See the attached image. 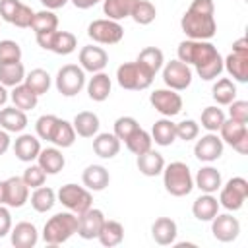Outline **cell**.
<instances>
[{"instance_id":"cell-1","label":"cell","mask_w":248,"mask_h":248,"mask_svg":"<svg viewBox=\"0 0 248 248\" xmlns=\"http://www.w3.org/2000/svg\"><path fill=\"white\" fill-rule=\"evenodd\" d=\"M176 54H178L180 62H184L188 66L192 64L196 68V74L203 81H211V79L219 78L223 72V58H221L219 50L215 48V45H211L209 41L186 39L178 45Z\"/></svg>"},{"instance_id":"cell-2","label":"cell","mask_w":248,"mask_h":248,"mask_svg":"<svg viewBox=\"0 0 248 248\" xmlns=\"http://www.w3.org/2000/svg\"><path fill=\"white\" fill-rule=\"evenodd\" d=\"M215 4L213 0H192L188 10L180 19V27L188 39L209 41L217 33V21L213 17Z\"/></svg>"},{"instance_id":"cell-3","label":"cell","mask_w":248,"mask_h":248,"mask_svg":"<svg viewBox=\"0 0 248 248\" xmlns=\"http://www.w3.org/2000/svg\"><path fill=\"white\" fill-rule=\"evenodd\" d=\"M78 232V215L72 211H60L52 215L43 227V240L50 246L64 244Z\"/></svg>"},{"instance_id":"cell-4","label":"cell","mask_w":248,"mask_h":248,"mask_svg":"<svg viewBox=\"0 0 248 248\" xmlns=\"http://www.w3.org/2000/svg\"><path fill=\"white\" fill-rule=\"evenodd\" d=\"M163 186L174 198H184L194 190V176L190 167L182 161H172L163 169Z\"/></svg>"},{"instance_id":"cell-5","label":"cell","mask_w":248,"mask_h":248,"mask_svg":"<svg viewBox=\"0 0 248 248\" xmlns=\"http://www.w3.org/2000/svg\"><path fill=\"white\" fill-rule=\"evenodd\" d=\"M153 78L155 76H151L138 62H124L116 68V81L122 89H128V91H143L151 87Z\"/></svg>"},{"instance_id":"cell-6","label":"cell","mask_w":248,"mask_h":248,"mask_svg":"<svg viewBox=\"0 0 248 248\" xmlns=\"http://www.w3.org/2000/svg\"><path fill=\"white\" fill-rule=\"evenodd\" d=\"M58 202L72 213L81 215L83 211H87L93 205V196L91 190H87L85 186H78V184H64L58 194H56Z\"/></svg>"},{"instance_id":"cell-7","label":"cell","mask_w":248,"mask_h":248,"mask_svg":"<svg viewBox=\"0 0 248 248\" xmlns=\"http://www.w3.org/2000/svg\"><path fill=\"white\" fill-rule=\"evenodd\" d=\"M54 85L60 95L64 97H76L85 87V72L78 64H66L56 72Z\"/></svg>"},{"instance_id":"cell-8","label":"cell","mask_w":248,"mask_h":248,"mask_svg":"<svg viewBox=\"0 0 248 248\" xmlns=\"http://www.w3.org/2000/svg\"><path fill=\"white\" fill-rule=\"evenodd\" d=\"M248 198V180L232 176L225 186L219 188V205L227 211H238Z\"/></svg>"},{"instance_id":"cell-9","label":"cell","mask_w":248,"mask_h":248,"mask_svg":"<svg viewBox=\"0 0 248 248\" xmlns=\"http://www.w3.org/2000/svg\"><path fill=\"white\" fill-rule=\"evenodd\" d=\"M87 35L91 41H95L99 45H116L124 37V27L118 21L108 19V17L93 19L87 25Z\"/></svg>"},{"instance_id":"cell-10","label":"cell","mask_w":248,"mask_h":248,"mask_svg":"<svg viewBox=\"0 0 248 248\" xmlns=\"http://www.w3.org/2000/svg\"><path fill=\"white\" fill-rule=\"evenodd\" d=\"M35 37H37V43H39L41 48L50 50V52L60 54V56H68L78 48V39L70 31H58L56 29V31H50V33L35 35Z\"/></svg>"},{"instance_id":"cell-11","label":"cell","mask_w":248,"mask_h":248,"mask_svg":"<svg viewBox=\"0 0 248 248\" xmlns=\"http://www.w3.org/2000/svg\"><path fill=\"white\" fill-rule=\"evenodd\" d=\"M163 81L169 89H174V91H184L190 87L192 83V68L184 62H180L178 58L176 60H170L163 66Z\"/></svg>"},{"instance_id":"cell-12","label":"cell","mask_w":248,"mask_h":248,"mask_svg":"<svg viewBox=\"0 0 248 248\" xmlns=\"http://www.w3.org/2000/svg\"><path fill=\"white\" fill-rule=\"evenodd\" d=\"M219 138L223 140V143L232 145L234 151H238L240 155L248 153V128L242 122H236L232 118H225V122L219 128Z\"/></svg>"},{"instance_id":"cell-13","label":"cell","mask_w":248,"mask_h":248,"mask_svg":"<svg viewBox=\"0 0 248 248\" xmlns=\"http://www.w3.org/2000/svg\"><path fill=\"white\" fill-rule=\"evenodd\" d=\"M149 103L153 105V108L167 116V118H172L176 116L180 110H182V97L174 91V89H155L151 91L149 95Z\"/></svg>"},{"instance_id":"cell-14","label":"cell","mask_w":248,"mask_h":248,"mask_svg":"<svg viewBox=\"0 0 248 248\" xmlns=\"http://www.w3.org/2000/svg\"><path fill=\"white\" fill-rule=\"evenodd\" d=\"M194 155L196 159L203 163H213L223 155V140L217 136V132H207L202 136L196 145H194Z\"/></svg>"},{"instance_id":"cell-15","label":"cell","mask_w":248,"mask_h":248,"mask_svg":"<svg viewBox=\"0 0 248 248\" xmlns=\"http://www.w3.org/2000/svg\"><path fill=\"white\" fill-rule=\"evenodd\" d=\"M105 213L97 207H89L87 211H83L81 215H78V234L83 240H93L99 236V231L105 223Z\"/></svg>"},{"instance_id":"cell-16","label":"cell","mask_w":248,"mask_h":248,"mask_svg":"<svg viewBox=\"0 0 248 248\" xmlns=\"http://www.w3.org/2000/svg\"><path fill=\"white\" fill-rule=\"evenodd\" d=\"M211 232L219 242H232L240 234V223L231 213H217L211 219Z\"/></svg>"},{"instance_id":"cell-17","label":"cell","mask_w":248,"mask_h":248,"mask_svg":"<svg viewBox=\"0 0 248 248\" xmlns=\"http://www.w3.org/2000/svg\"><path fill=\"white\" fill-rule=\"evenodd\" d=\"M107 64H108V54L105 48L87 45L79 50V66L83 68V72L97 74V72H103Z\"/></svg>"},{"instance_id":"cell-18","label":"cell","mask_w":248,"mask_h":248,"mask_svg":"<svg viewBox=\"0 0 248 248\" xmlns=\"http://www.w3.org/2000/svg\"><path fill=\"white\" fill-rule=\"evenodd\" d=\"M221 186H223L221 172L211 165L202 167L194 176V188H198L203 194H215V192H219Z\"/></svg>"},{"instance_id":"cell-19","label":"cell","mask_w":248,"mask_h":248,"mask_svg":"<svg viewBox=\"0 0 248 248\" xmlns=\"http://www.w3.org/2000/svg\"><path fill=\"white\" fill-rule=\"evenodd\" d=\"M29 202V186L21 176L6 178V205L8 207H23Z\"/></svg>"},{"instance_id":"cell-20","label":"cell","mask_w":248,"mask_h":248,"mask_svg":"<svg viewBox=\"0 0 248 248\" xmlns=\"http://www.w3.org/2000/svg\"><path fill=\"white\" fill-rule=\"evenodd\" d=\"M10 240L16 248H33L39 242V231L33 223L21 221L10 231Z\"/></svg>"},{"instance_id":"cell-21","label":"cell","mask_w":248,"mask_h":248,"mask_svg":"<svg viewBox=\"0 0 248 248\" xmlns=\"http://www.w3.org/2000/svg\"><path fill=\"white\" fill-rule=\"evenodd\" d=\"M176 234H178V227L176 223L170 219V217H159L153 221L151 225V236L157 244L161 246H170L174 244L176 240Z\"/></svg>"},{"instance_id":"cell-22","label":"cell","mask_w":248,"mask_h":248,"mask_svg":"<svg viewBox=\"0 0 248 248\" xmlns=\"http://www.w3.org/2000/svg\"><path fill=\"white\" fill-rule=\"evenodd\" d=\"M14 153L19 161L23 163H31L39 157L41 153V141L37 140V136L33 134H21L16 141H14Z\"/></svg>"},{"instance_id":"cell-23","label":"cell","mask_w":248,"mask_h":248,"mask_svg":"<svg viewBox=\"0 0 248 248\" xmlns=\"http://www.w3.org/2000/svg\"><path fill=\"white\" fill-rule=\"evenodd\" d=\"M81 182L87 190L91 192H101L108 186L110 182V174L103 165H89L85 167V170L81 172Z\"/></svg>"},{"instance_id":"cell-24","label":"cell","mask_w":248,"mask_h":248,"mask_svg":"<svg viewBox=\"0 0 248 248\" xmlns=\"http://www.w3.org/2000/svg\"><path fill=\"white\" fill-rule=\"evenodd\" d=\"M27 114L25 110L17 108V107H4L0 108V128L6 132H23L27 126Z\"/></svg>"},{"instance_id":"cell-25","label":"cell","mask_w":248,"mask_h":248,"mask_svg":"<svg viewBox=\"0 0 248 248\" xmlns=\"http://www.w3.org/2000/svg\"><path fill=\"white\" fill-rule=\"evenodd\" d=\"M93 151L101 159H112L120 151V140L110 132L95 134L93 136Z\"/></svg>"},{"instance_id":"cell-26","label":"cell","mask_w":248,"mask_h":248,"mask_svg":"<svg viewBox=\"0 0 248 248\" xmlns=\"http://www.w3.org/2000/svg\"><path fill=\"white\" fill-rule=\"evenodd\" d=\"M37 165L46 174H58L66 165V159L60 151V147H45V149H41V153L37 157Z\"/></svg>"},{"instance_id":"cell-27","label":"cell","mask_w":248,"mask_h":248,"mask_svg":"<svg viewBox=\"0 0 248 248\" xmlns=\"http://www.w3.org/2000/svg\"><path fill=\"white\" fill-rule=\"evenodd\" d=\"M219 200L213 196V194H203L200 198L194 200L192 203V213L198 221H211L217 213H219Z\"/></svg>"},{"instance_id":"cell-28","label":"cell","mask_w":248,"mask_h":248,"mask_svg":"<svg viewBox=\"0 0 248 248\" xmlns=\"http://www.w3.org/2000/svg\"><path fill=\"white\" fill-rule=\"evenodd\" d=\"M223 70H227L232 79L246 83L248 81V54L231 52L227 58H223Z\"/></svg>"},{"instance_id":"cell-29","label":"cell","mask_w":248,"mask_h":248,"mask_svg":"<svg viewBox=\"0 0 248 248\" xmlns=\"http://www.w3.org/2000/svg\"><path fill=\"white\" fill-rule=\"evenodd\" d=\"M110 89H112V83H110L108 74H105V72L93 74V78L87 81V95L95 103L107 101L108 95H110Z\"/></svg>"},{"instance_id":"cell-30","label":"cell","mask_w":248,"mask_h":248,"mask_svg":"<svg viewBox=\"0 0 248 248\" xmlns=\"http://www.w3.org/2000/svg\"><path fill=\"white\" fill-rule=\"evenodd\" d=\"M174 126H176V124H174L170 118H167V116L155 120L153 128H151V140H153L157 145H161V147L172 145L174 140H176V130H174Z\"/></svg>"},{"instance_id":"cell-31","label":"cell","mask_w":248,"mask_h":248,"mask_svg":"<svg viewBox=\"0 0 248 248\" xmlns=\"http://www.w3.org/2000/svg\"><path fill=\"white\" fill-rule=\"evenodd\" d=\"M136 165H138V169H140V172L143 176H159L163 172V169H165V159H163V155L159 151L149 149V151L138 155Z\"/></svg>"},{"instance_id":"cell-32","label":"cell","mask_w":248,"mask_h":248,"mask_svg":"<svg viewBox=\"0 0 248 248\" xmlns=\"http://www.w3.org/2000/svg\"><path fill=\"white\" fill-rule=\"evenodd\" d=\"M72 126H74V130H76L78 136H81V138H93L95 134H99L101 122H99V116H97L95 112H91V110H81V112H78V114L74 116Z\"/></svg>"},{"instance_id":"cell-33","label":"cell","mask_w":248,"mask_h":248,"mask_svg":"<svg viewBox=\"0 0 248 248\" xmlns=\"http://www.w3.org/2000/svg\"><path fill=\"white\" fill-rule=\"evenodd\" d=\"M97 238H99V242L103 246H108V248L118 246L122 242V238H124V227H122V223H118L114 219H105V223H103Z\"/></svg>"},{"instance_id":"cell-34","label":"cell","mask_w":248,"mask_h":248,"mask_svg":"<svg viewBox=\"0 0 248 248\" xmlns=\"http://www.w3.org/2000/svg\"><path fill=\"white\" fill-rule=\"evenodd\" d=\"M211 97H213L215 103L221 105V107L231 105V103L236 99V85H234V81L229 79V78L217 79V81L213 83V87H211Z\"/></svg>"},{"instance_id":"cell-35","label":"cell","mask_w":248,"mask_h":248,"mask_svg":"<svg viewBox=\"0 0 248 248\" xmlns=\"http://www.w3.org/2000/svg\"><path fill=\"white\" fill-rule=\"evenodd\" d=\"M136 62H138L140 66H143L151 76H155V74L163 68V64H165V54H163V50L157 48V46H145V48L140 52V56H138Z\"/></svg>"},{"instance_id":"cell-36","label":"cell","mask_w":248,"mask_h":248,"mask_svg":"<svg viewBox=\"0 0 248 248\" xmlns=\"http://www.w3.org/2000/svg\"><path fill=\"white\" fill-rule=\"evenodd\" d=\"M136 2L138 0H103V14L108 19L120 21L124 17H130Z\"/></svg>"},{"instance_id":"cell-37","label":"cell","mask_w":248,"mask_h":248,"mask_svg":"<svg viewBox=\"0 0 248 248\" xmlns=\"http://www.w3.org/2000/svg\"><path fill=\"white\" fill-rule=\"evenodd\" d=\"M10 99H12L14 107H17V108H21V110H31V108L37 107L39 95L33 93L25 83H19V85H16V87L12 89Z\"/></svg>"},{"instance_id":"cell-38","label":"cell","mask_w":248,"mask_h":248,"mask_svg":"<svg viewBox=\"0 0 248 248\" xmlns=\"http://www.w3.org/2000/svg\"><path fill=\"white\" fill-rule=\"evenodd\" d=\"M76 136H78V134H76L72 122L60 118L58 124H56V128H54V132H52L50 143H54V145L60 147V149H66V147H72V145H74Z\"/></svg>"},{"instance_id":"cell-39","label":"cell","mask_w":248,"mask_h":248,"mask_svg":"<svg viewBox=\"0 0 248 248\" xmlns=\"http://www.w3.org/2000/svg\"><path fill=\"white\" fill-rule=\"evenodd\" d=\"M56 203V194L52 188L48 186H39L35 188V192L31 194V207L37 213H46L52 209V205Z\"/></svg>"},{"instance_id":"cell-40","label":"cell","mask_w":248,"mask_h":248,"mask_svg":"<svg viewBox=\"0 0 248 248\" xmlns=\"http://www.w3.org/2000/svg\"><path fill=\"white\" fill-rule=\"evenodd\" d=\"M25 79V68L21 62H10V64H0V83L6 87H16L23 83Z\"/></svg>"},{"instance_id":"cell-41","label":"cell","mask_w":248,"mask_h":248,"mask_svg":"<svg viewBox=\"0 0 248 248\" xmlns=\"http://www.w3.org/2000/svg\"><path fill=\"white\" fill-rule=\"evenodd\" d=\"M31 29L35 31V35H41V33H50V31H56L58 29V17L52 10H41V12H35L33 16V21H31Z\"/></svg>"},{"instance_id":"cell-42","label":"cell","mask_w":248,"mask_h":248,"mask_svg":"<svg viewBox=\"0 0 248 248\" xmlns=\"http://www.w3.org/2000/svg\"><path fill=\"white\" fill-rule=\"evenodd\" d=\"M23 83H25L33 93H37V95L41 97L43 93H46V91L50 89V76H48L46 70L35 68V70H31L29 74H25Z\"/></svg>"},{"instance_id":"cell-43","label":"cell","mask_w":248,"mask_h":248,"mask_svg":"<svg viewBox=\"0 0 248 248\" xmlns=\"http://www.w3.org/2000/svg\"><path fill=\"white\" fill-rule=\"evenodd\" d=\"M124 143H126L128 151H132L134 155H141V153H145V151L151 149L153 140H151V134H149V132H145L143 128H138L136 132H132V134L124 140Z\"/></svg>"},{"instance_id":"cell-44","label":"cell","mask_w":248,"mask_h":248,"mask_svg":"<svg viewBox=\"0 0 248 248\" xmlns=\"http://www.w3.org/2000/svg\"><path fill=\"white\" fill-rule=\"evenodd\" d=\"M155 16H157V8L149 2V0H138L132 8V14L130 17L138 23V25H149L155 21Z\"/></svg>"},{"instance_id":"cell-45","label":"cell","mask_w":248,"mask_h":248,"mask_svg":"<svg viewBox=\"0 0 248 248\" xmlns=\"http://www.w3.org/2000/svg\"><path fill=\"white\" fill-rule=\"evenodd\" d=\"M200 120H202V126L207 132H219L221 124L225 122V112L219 107H205L202 110V118Z\"/></svg>"},{"instance_id":"cell-46","label":"cell","mask_w":248,"mask_h":248,"mask_svg":"<svg viewBox=\"0 0 248 248\" xmlns=\"http://www.w3.org/2000/svg\"><path fill=\"white\" fill-rule=\"evenodd\" d=\"M10 62H21V46L12 39H4L0 41V64Z\"/></svg>"},{"instance_id":"cell-47","label":"cell","mask_w":248,"mask_h":248,"mask_svg":"<svg viewBox=\"0 0 248 248\" xmlns=\"http://www.w3.org/2000/svg\"><path fill=\"white\" fill-rule=\"evenodd\" d=\"M58 120H60V118H58L56 114H43V116H39V118H37V122H35L37 136H39L41 140L50 141L52 132H54V128H56Z\"/></svg>"},{"instance_id":"cell-48","label":"cell","mask_w":248,"mask_h":248,"mask_svg":"<svg viewBox=\"0 0 248 248\" xmlns=\"http://www.w3.org/2000/svg\"><path fill=\"white\" fill-rule=\"evenodd\" d=\"M140 128V124H138V120L134 118V116H118L116 120H114V136L118 138V140H126L132 132H136Z\"/></svg>"},{"instance_id":"cell-49","label":"cell","mask_w":248,"mask_h":248,"mask_svg":"<svg viewBox=\"0 0 248 248\" xmlns=\"http://www.w3.org/2000/svg\"><path fill=\"white\" fill-rule=\"evenodd\" d=\"M174 130H176V138L184 140V141H192V140H196L200 136V124L196 120H192V118H186V120L178 122L174 126Z\"/></svg>"},{"instance_id":"cell-50","label":"cell","mask_w":248,"mask_h":248,"mask_svg":"<svg viewBox=\"0 0 248 248\" xmlns=\"http://www.w3.org/2000/svg\"><path fill=\"white\" fill-rule=\"evenodd\" d=\"M23 182L29 186V188H39V186H43L45 184V180H46V172L39 167V165H29L25 170H23Z\"/></svg>"},{"instance_id":"cell-51","label":"cell","mask_w":248,"mask_h":248,"mask_svg":"<svg viewBox=\"0 0 248 248\" xmlns=\"http://www.w3.org/2000/svg\"><path fill=\"white\" fill-rule=\"evenodd\" d=\"M33 16H35V12H33L27 4H19L17 12H16V16H14V19H12V25H16V27H19V29L31 27Z\"/></svg>"},{"instance_id":"cell-52","label":"cell","mask_w":248,"mask_h":248,"mask_svg":"<svg viewBox=\"0 0 248 248\" xmlns=\"http://www.w3.org/2000/svg\"><path fill=\"white\" fill-rule=\"evenodd\" d=\"M229 107V118L236 120V122H242L246 124L248 122V101H232Z\"/></svg>"},{"instance_id":"cell-53","label":"cell","mask_w":248,"mask_h":248,"mask_svg":"<svg viewBox=\"0 0 248 248\" xmlns=\"http://www.w3.org/2000/svg\"><path fill=\"white\" fill-rule=\"evenodd\" d=\"M19 4H21L19 0H0V19L12 23V19H14L16 12H17Z\"/></svg>"},{"instance_id":"cell-54","label":"cell","mask_w":248,"mask_h":248,"mask_svg":"<svg viewBox=\"0 0 248 248\" xmlns=\"http://www.w3.org/2000/svg\"><path fill=\"white\" fill-rule=\"evenodd\" d=\"M12 231V215L10 209L6 205H0V238H4L6 234H10Z\"/></svg>"},{"instance_id":"cell-55","label":"cell","mask_w":248,"mask_h":248,"mask_svg":"<svg viewBox=\"0 0 248 248\" xmlns=\"http://www.w3.org/2000/svg\"><path fill=\"white\" fill-rule=\"evenodd\" d=\"M232 52H238V54H248V39L246 37H240L232 43Z\"/></svg>"},{"instance_id":"cell-56","label":"cell","mask_w":248,"mask_h":248,"mask_svg":"<svg viewBox=\"0 0 248 248\" xmlns=\"http://www.w3.org/2000/svg\"><path fill=\"white\" fill-rule=\"evenodd\" d=\"M10 149V132L0 128V155H4Z\"/></svg>"},{"instance_id":"cell-57","label":"cell","mask_w":248,"mask_h":248,"mask_svg":"<svg viewBox=\"0 0 248 248\" xmlns=\"http://www.w3.org/2000/svg\"><path fill=\"white\" fill-rule=\"evenodd\" d=\"M78 10H89V8H93V6H97L99 2H103V0H70Z\"/></svg>"},{"instance_id":"cell-58","label":"cell","mask_w":248,"mask_h":248,"mask_svg":"<svg viewBox=\"0 0 248 248\" xmlns=\"http://www.w3.org/2000/svg\"><path fill=\"white\" fill-rule=\"evenodd\" d=\"M70 0H41V4L46 8V10H58V8H64L66 4H68Z\"/></svg>"},{"instance_id":"cell-59","label":"cell","mask_w":248,"mask_h":248,"mask_svg":"<svg viewBox=\"0 0 248 248\" xmlns=\"http://www.w3.org/2000/svg\"><path fill=\"white\" fill-rule=\"evenodd\" d=\"M8 99H10V93H8L6 85H2V83H0V107H4Z\"/></svg>"},{"instance_id":"cell-60","label":"cell","mask_w":248,"mask_h":248,"mask_svg":"<svg viewBox=\"0 0 248 248\" xmlns=\"http://www.w3.org/2000/svg\"><path fill=\"white\" fill-rule=\"evenodd\" d=\"M0 205H6V180H0Z\"/></svg>"}]
</instances>
